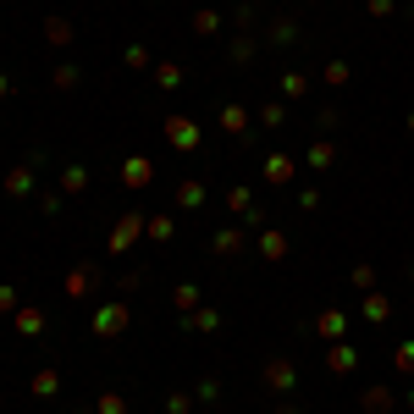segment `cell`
I'll use <instances>...</instances> for the list:
<instances>
[{"instance_id": "cell-7", "label": "cell", "mask_w": 414, "mask_h": 414, "mask_svg": "<svg viewBox=\"0 0 414 414\" xmlns=\"http://www.w3.org/2000/svg\"><path fill=\"white\" fill-rule=\"evenodd\" d=\"M122 177H128V188H144V183H149V160H144V155H133Z\"/></svg>"}, {"instance_id": "cell-8", "label": "cell", "mask_w": 414, "mask_h": 414, "mask_svg": "<svg viewBox=\"0 0 414 414\" xmlns=\"http://www.w3.org/2000/svg\"><path fill=\"white\" fill-rule=\"evenodd\" d=\"M177 205H183V210H199V205H205V188H199V183H183V188H177Z\"/></svg>"}, {"instance_id": "cell-25", "label": "cell", "mask_w": 414, "mask_h": 414, "mask_svg": "<svg viewBox=\"0 0 414 414\" xmlns=\"http://www.w3.org/2000/svg\"><path fill=\"white\" fill-rule=\"evenodd\" d=\"M409 128H414V116H409Z\"/></svg>"}, {"instance_id": "cell-3", "label": "cell", "mask_w": 414, "mask_h": 414, "mask_svg": "<svg viewBox=\"0 0 414 414\" xmlns=\"http://www.w3.org/2000/svg\"><path fill=\"white\" fill-rule=\"evenodd\" d=\"M266 381H271V392H293V365H287V359H271V365H266Z\"/></svg>"}, {"instance_id": "cell-15", "label": "cell", "mask_w": 414, "mask_h": 414, "mask_svg": "<svg viewBox=\"0 0 414 414\" xmlns=\"http://www.w3.org/2000/svg\"><path fill=\"white\" fill-rule=\"evenodd\" d=\"M17 326H22V332H28V337H33V332H39V326H45V315H39V309H22V315H17Z\"/></svg>"}, {"instance_id": "cell-10", "label": "cell", "mask_w": 414, "mask_h": 414, "mask_svg": "<svg viewBox=\"0 0 414 414\" xmlns=\"http://www.w3.org/2000/svg\"><path fill=\"white\" fill-rule=\"evenodd\" d=\"M260 249H266V260H282V254H287V238H282V232H266Z\"/></svg>"}, {"instance_id": "cell-19", "label": "cell", "mask_w": 414, "mask_h": 414, "mask_svg": "<svg viewBox=\"0 0 414 414\" xmlns=\"http://www.w3.org/2000/svg\"><path fill=\"white\" fill-rule=\"evenodd\" d=\"M6 188H11V194H28V188H33V177H28V171H11V177H6Z\"/></svg>"}, {"instance_id": "cell-1", "label": "cell", "mask_w": 414, "mask_h": 414, "mask_svg": "<svg viewBox=\"0 0 414 414\" xmlns=\"http://www.w3.org/2000/svg\"><path fill=\"white\" fill-rule=\"evenodd\" d=\"M122 326H128V304H105V309L94 315V332H100V337H116Z\"/></svg>"}, {"instance_id": "cell-21", "label": "cell", "mask_w": 414, "mask_h": 414, "mask_svg": "<svg viewBox=\"0 0 414 414\" xmlns=\"http://www.w3.org/2000/svg\"><path fill=\"white\" fill-rule=\"evenodd\" d=\"M365 315L370 321H387V298H365Z\"/></svg>"}, {"instance_id": "cell-23", "label": "cell", "mask_w": 414, "mask_h": 414, "mask_svg": "<svg viewBox=\"0 0 414 414\" xmlns=\"http://www.w3.org/2000/svg\"><path fill=\"white\" fill-rule=\"evenodd\" d=\"M122 409H128V404H122L116 392H105V398H100V414H122Z\"/></svg>"}, {"instance_id": "cell-11", "label": "cell", "mask_w": 414, "mask_h": 414, "mask_svg": "<svg viewBox=\"0 0 414 414\" xmlns=\"http://www.w3.org/2000/svg\"><path fill=\"white\" fill-rule=\"evenodd\" d=\"M155 83H160V89H177V83H183V72L166 61V67H155Z\"/></svg>"}, {"instance_id": "cell-2", "label": "cell", "mask_w": 414, "mask_h": 414, "mask_svg": "<svg viewBox=\"0 0 414 414\" xmlns=\"http://www.w3.org/2000/svg\"><path fill=\"white\" fill-rule=\"evenodd\" d=\"M166 138H171L177 149H194V144H199V128H194L188 116H171V122H166Z\"/></svg>"}, {"instance_id": "cell-9", "label": "cell", "mask_w": 414, "mask_h": 414, "mask_svg": "<svg viewBox=\"0 0 414 414\" xmlns=\"http://www.w3.org/2000/svg\"><path fill=\"white\" fill-rule=\"evenodd\" d=\"M45 39H50V45H72V22L50 17V22H45Z\"/></svg>"}, {"instance_id": "cell-13", "label": "cell", "mask_w": 414, "mask_h": 414, "mask_svg": "<svg viewBox=\"0 0 414 414\" xmlns=\"http://www.w3.org/2000/svg\"><path fill=\"white\" fill-rule=\"evenodd\" d=\"M215 249H221V254H232V249H243V232H215Z\"/></svg>"}, {"instance_id": "cell-16", "label": "cell", "mask_w": 414, "mask_h": 414, "mask_svg": "<svg viewBox=\"0 0 414 414\" xmlns=\"http://www.w3.org/2000/svg\"><path fill=\"white\" fill-rule=\"evenodd\" d=\"M337 332H343V315L326 309V315H321V337H337Z\"/></svg>"}, {"instance_id": "cell-24", "label": "cell", "mask_w": 414, "mask_h": 414, "mask_svg": "<svg viewBox=\"0 0 414 414\" xmlns=\"http://www.w3.org/2000/svg\"><path fill=\"white\" fill-rule=\"evenodd\" d=\"M398 370H414V343L398 348Z\"/></svg>"}, {"instance_id": "cell-4", "label": "cell", "mask_w": 414, "mask_h": 414, "mask_svg": "<svg viewBox=\"0 0 414 414\" xmlns=\"http://www.w3.org/2000/svg\"><path fill=\"white\" fill-rule=\"evenodd\" d=\"M221 128H227L232 138H243L249 133V111H243V105H221Z\"/></svg>"}, {"instance_id": "cell-18", "label": "cell", "mask_w": 414, "mask_h": 414, "mask_svg": "<svg viewBox=\"0 0 414 414\" xmlns=\"http://www.w3.org/2000/svg\"><path fill=\"white\" fill-rule=\"evenodd\" d=\"M332 370H353V348H343V343L332 348Z\"/></svg>"}, {"instance_id": "cell-12", "label": "cell", "mask_w": 414, "mask_h": 414, "mask_svg": "<svg viewBox=\"0 0 414 414\" xmlns=\"http://www.w3.org/2000/svg\"><path fill=\"white\" fill-rule=\"evenodd\" d=\"M309 166L326 171V166H332V144H315V149H309Z\"/></svg>"}, {"instance_id": "cell-20", "label": "cell", "mask_w": 414, "mask_h": 414, "mask_svg": "<svg viewBox=\"0 0 414 414\" xmlns=\"http://www.w3.org/2000/svg\"><path fill=\"white\" fill-rule=\"evenodd\" d=\"M149 238H171V215H155L149 221Z\"/></svg>"}, {"instance_id": "cell-22", "label": "cell", "mask_w": 414, "mask_h": 414, "mask_svg": "<svg viewBox=\"0 0 414 414\" xmlns=\"http://www.w3.org/2000/svg\"><path fill=\"white\" fill-rule=\"evenodd\" d=\"M260 122H266V128H282L287 116H282V105H266V111H260Z\"/></svg>"}, {"instance_id": "cell-14", "label": "cell", "mask_w": 414, "mask_h": 414, "mask_svg": "<svg viewBox=\"0 0 414 414\" xmlns=\"http://www.w3.org/2000/svg\"><path fill=\"white\" fill-rule=\"evenodd\" d=\"M171 304H177V309H194V304H199V287H177Z\"/></svg>"}, {"instance_id": "cell-5", "label": "cell", "mask_w": 414, "mask_h": 414, "mask_svg": "<svg viewBox=\"0 0 414 414\" xmlns=\"http://www.w3.org/2000/svg\"><path fill=\"white\" fill-rule=\"evenodd\" d=\"M392 409V392H387V387H370V392H365V414H387Z\"/></svg>"}, {"instance_id": "cell-6", "label": "cell", "mask_w": 414, "mask_h": 414, "mask_svg": "<svg viewBox=\"0 0 414 414\" xmlns=\"http://www.w3.org/2000/svg\"><path fill=\"white\" fill-rule=\"evenodd\" d=\"M287 177H293V160H287V155H271V160H266V183H287Z\"/></svg>"}, {"instance_id": "cell-17", "label": "cell", "mask_w": 414, "mask_h": 414, "mask_svg": "<svg viewBox=\"0 0 414 414\" xmlns=\"http://www.w3.org/2000/svg\"><path fill=\"white\" fill-rule=\"evenodd\" d=\"M33 392L50 398V392H56V370H39V376H33Z\"/></svg>"}]
</instances>
